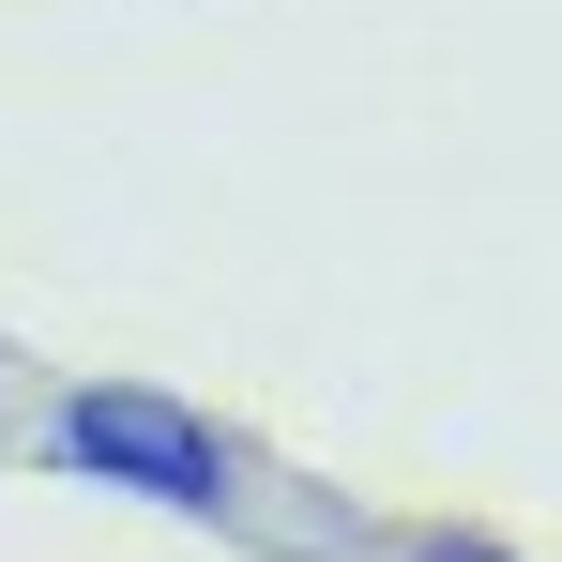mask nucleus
Listing matches in <instances>:
<instances>
[{
	"mask_svg": "<svg viewBox=\"0 0 562 562\" xmlns=\"http://www.w3.org/2000/svg\"><path fill=\"white\" fill-rule=\"evenodd\" d=\"M46 457L122 486V502H168V517H228V441L198 426L183 395H153V380H77L46 411Z\"/></svg>",
	"mask_w": 562,
	"mask_h": 562,
	"instance_id": "nucleus-1",
	"label": "nucleus"
},
{
	"mask_svg": "<svg viewBox=\"0 0 562 562\" xmlns=\"http://www.w3.org/2000/svg\"><path fill=\"white\" fill-rule=\"evenodd\" d=\"M426 562H502V548H426Z\"/></svg>",
	"mask_w": 562,
	"mask_h": 562,
	"instance_id": "nucleus-2",
	"label": "nucleus"
}]
</instances>
